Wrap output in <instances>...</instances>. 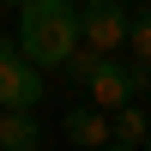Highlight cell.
Here are the masks:
<instances>
[{
    "label": "cell",
    "mask_w": 151,
    "mask_h": 151,
    "mask_svg": "<svg viewBox=\"0 0 151 151\" xmlns=\"http://www.w3.org/2000/svg\"><path fill=\"white\" fill-rule=\"evenodd\" d=\"M18 48L42 73H60V60L79 48V6L73 0H18Z\"/></svg>",
    "instance_id": "obj_1"
},
{
    "label": "cell",
    "mask_w": 151,
    "mask_h": 151,
    "mask_svg": "<svg viewBox=\"0 0 151 151\" xmlns=\"http://www.w3.org/2000/svg\"><path fill=\"white\" fill-rule=\"evenodd\" d=\"M42 67L18 42H0V109H36L42 103Z\"/></svg>",
    "instance_id": "obj_2"
},
{
    "label": "cell",
    "mask_w": 151,
    "mask_h": 151,
    "mask_svg": "<svg viewBox=\"0 0 151 151\" xmlns=\"http://www.w3.org/2000/svg\"><path fill=\"white\" fill-rule=\"evenodd\" d=\"M127 12L133 6H121V0H79V36L103 55H115L127 42Z\"/></svg>",
    "instance_id": "obj_3"
},
{
    "label": "cell",
    "mask_w": 151,
    "mask_h": 151,
    "mask_svg": "<svg viewBox=\"0 0 151 151\" xmlns=\"http://www.w3.org/2000/svg\"><path fill=\"white\" fill-rule=\"evenodd\" d=\"M85 103H97V109H121L133 97V67L127 60H109V55H97V67L85 73Z\"/></svg>",
    "instance_id": "obj_4"
},
{
    "label": "cell",
    "mask_w": 151,
    "mask_h": 151,
    "mask_svg": "<svg viewBox=\"0 0 151 151\" xmlns=\"http://www.w3.org/2000/svg\"><path fill=\"white\" fill-rule=\"evenodd\" d=\"M60 133H67V145L103 151V145H109V109H97V103H73L67 115H60Z\"/></svg>",
    "instance_id": "obj_5"
},
{
    "label": "cell",
    "mask_w": 151,
    "mask_h": 151,
    "mask_svg": "<svg viewBox=\"0 0 151 151\" xmlns=\"http://www.w3.org/2000/svg\"><path fill=\"white\" fill-rule=\"evenodd\" d=\"M42 127H36V109H0V151H36Z\"/></svg>",
    "instance_id": "obj_6"
},
{
    "label": "cell",
    "mask_w": 151,
    "mask_h": 151,
    "mask_svg": "<svg viewBox=\"0 0 151 151\" xmlns=\"http://www.w3.org/2000/svg\"><path fill=\"white\" fill-rule=\"evenodd\" d=\"M127 48H133V91L151 85V12H127Z\"/></svg>",
    "instance_id": "obj_7"
},
{
    "label": "cell",
    "mask_w": 151,
    "mask_h": 151,
    "mask_svg": "<svg viewBox=\"0 0 151 151\" xmlns=\"http://www.w3.org/2000/svg\"><path fill=\"white\" fill-rule=\"evenodd\" d=\"M145 127H151V121H145V109H133V97H127L121 109H109V145L139 151V145H145Z\"/></svg>",
    "instance_id": "obj_8"
},
{
    "label": "cell",
    "mask_w": 151,
    "mask_h": 151,
    "mask_svg": "<svg viewBox=\"0 0 151 151\" xmlns=\"http://www.w3.org/2000/svg\"><path fill=\"white\" fill-rule=\"evenodd\" d=\"M145 151H151V127H145Z\"/></svg>",
    "instance_id": "obj_9"
},
{
    "label": "cell",
    "mask_w": 151,
    "mask_h": 151,
    "mask_svg": "<svg viewBox=\"0 0 151 151\" xmlns=\"http://www.w3.org/2000/svg\"><path fill=\"white\" fill-rule=\"evenodd\" d=\"M0 6H18V0H0Z\"/></svg>",
    "instance_id": "obj_10"
},
{
    "label": "cell",
    "mask_w": 151,
    "mask_h": 151,
    "mask_svg": "<svg viewBox=\"0 0 151 151\" xmlns=\"http://www.w3.org/2000/svg\"><path fill=\"white\" fill-rule=\"evenodd\" d=\"M121 6H133V0H121Z\"/></svg>",
    "instance_id": "obj_11"
}]
</instances>
